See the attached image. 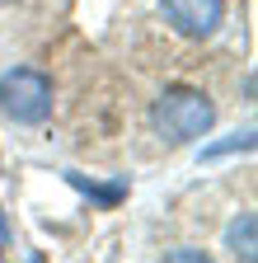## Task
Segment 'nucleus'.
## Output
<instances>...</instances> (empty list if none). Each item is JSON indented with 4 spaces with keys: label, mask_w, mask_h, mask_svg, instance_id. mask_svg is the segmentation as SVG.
I'll return each mask as SVG.
<instances>
[{
    "label": "nucleus",
    "mask_w": 258,
    "mask_h": 263,
    "mask_svg": "<svg viewBox=\"0 0 258 263\" xmlns=\"http://www.w3.org/2000/svg\"><path fill=\"white\" fill-rule=\"evenodd\" d=\"M211 122H216V104H211L202 89H192V85H169V89L150 104V127H155L169 146H183V141L207 137Z\"/></svg>",
    "instance_id": "nucleus-1"
},
{
    "label": "nucleus",
    "mask_w": 258,
    "mask_h": 263,
    "mask_svg": "<svg viewBox=\"0 0 258 263\" xmlns=\"http://www.w3.org/2000/svg\"><path fill=\"white\" fill-rule=\"evenodd\" d=\"M0 113L38 127L52 118V80L38 66H14V71H0Z\"/></svg>",
    "instance_id": "nucleus-2"
},
{
    "label": "nucleus",
    "mask_w": 258,
    "mask_h": 263,
    "mask_svg": "<svg viewBox=\"0 0 258 263\" xmlns=\"http://www.w3.org/2000/svg\"><path fill=\"white\" fill-rule=\"evenodd\" d=\"M160 5L183 38H211L225 19V0H160Z\"/></svg>",
    "instance_id": "nucleus-3"
},
{
    "label": "nucleus",
    "mask_w": 258,
    "mask_h": 263,
    "mask_svg": "<svg viewBox=\"0 0 258 263\" xmlns=\"http://www.w3.org/2000/svg\"><path fill=\"white\" fill-rule=\"evenodd\" d=\"M225 249H230L235 258H253L258 254V221H253V212H240L230 221V230H225Z\"/></svg>",
    "instance_id": "nucleus-4"
},
{
    "label": "nucleus",
    "mask_w": 258,
    "mask_h": 263,
    "mask_svg": "<svg viewBox=\"0 0 258 263\" xmlns=\"http://www.w3.org/2000/svg\"><path fill=\"white\" fill-rule=\"evenodd\" d=\"M66 179H71L80 193H89L94 202H104V207H113V202H122V197H127V183H108V188H104V183H89L85 174H66Z\"/></svg>",
    "instance_id": "nucleus-5"
},
{
    "label": "nucleus",
    "mask_w": 258,
    "mask_h": 263,
    "mask_svg": "<svg viewBox=\"0 0 258 263\" xmlns=\"http://www.w3.org/2000/svg\"><path fill=\"white\" fill-rule=\"evenodd\" d=\"M235 151H253V132H235L216 146H202V160H221V155H235Z\"/></svg>",
    "instance_id": "nucleus-6"
},
{
    "label": "nucleus",
    "mask_w": 258,
    "mask_h": 263,
    "mask_svg": "<svg viewBox=\"0 0 258 263\" xmlns=\"http://www.w3.org/2000/svg\"><path fill=\"white\" fill-rule=\"evenodd\" d=\"M0 245H10V221H5V212H0Z\"/></svg>",
    "instance_id": "nucleus-7"
},
{
    "label": "nucleus",
    "mask_w": 258,
    "mask_h": 263,
    "mask_svg": "<svg viewBox=\"0 0 258 263\" xmlns=\"http://www.w3.org/2000/svg\"><path fill=\"white\" fill-rule=\"evenodd\" d=\"M0 5H10V0H0Z\"/></svg>",
    "instance_id": "nucleus-8"
}]
</instances>
